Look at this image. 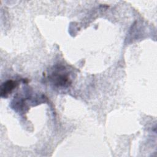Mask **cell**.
I'll list each match as a JSON object with an SVG mask.
<instances>
[{"label":"cell","mask_w":157,"mask_h":157,"mask_svg":"<svg viewBox=\"0 0 157 157\" xmlns=\"http://www.w3.org/2000/svg\"><path fill=\"white\" fill-rule=\"evenodd\" d=\"M15 86L16 82L13 80H8L3 83L1 86V96L2 97H6L7 94L11 93Z\"/></svg>","instance_id":"cell-2"},{"label":"cell","mask_w":157,"mask_h":157,"mask_svg":"<svg viewBox=\"0 0 157 157\" xmlns=\"http://www.w3.org/2000/svg\"><path fill=\"white\" fill-rule=\"evenodd\" d=\"M51 79L52 80L53 83L58 86H65L71 83L67 74L65 73L60 69H58L52 73Z\"/></svg>","instance_id":"cell-1"}]
</instances>
